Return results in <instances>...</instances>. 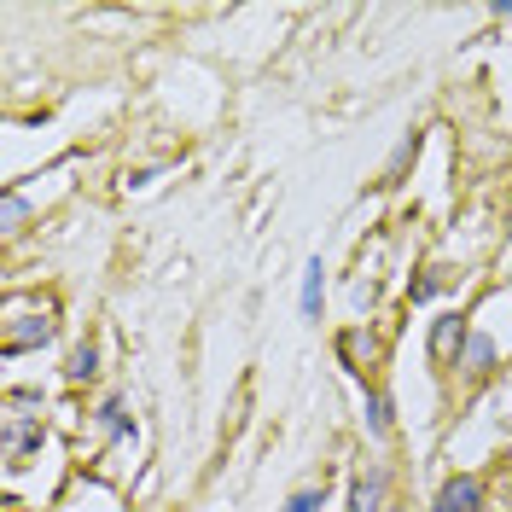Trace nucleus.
I'll return each instance as SVG.
<instances>
[{
    "instance_id": "11",
    "label": "nucleus",
    "mask_w": 512,
    "mask_h": 512,
    "mask_svg": "<svg viewBox=\"0 0 512 512\" xmlns=\"http://www.w3.org/2000/svg\"><path fill=\"white\" fill-rule=\"evenodd\" d=\"M35 210H41V204L30 198V187H0V233H6V239H24Z\"/></svg>"
},
{
    "instance_id": "2",
    "label": "nucleus",
    "mask_w": 512,
    "mask_h": 512,
    "mask_svg": "<svg viewBox=\"0 0 512 512\" xmlns=\"http://www.w3.org/2000/svg\"><path fill=\"white\" fill-rule=\"evenodd\" d=\"M82 448H94V460L99 454L140 448V419H134L128 390H99L94 402H88V414H82Z\"/></svg>"
},
{
    "instance_id": "6",
    "label": "nucleus",
    "mask_w": 512,
    "mask_h": 512,
    "mask_svg": "<svg viewBox=\"0 0 512 512\" xmlns=\"http://www.w3.org/2000/svg\"><path fill=\"white\" fill-rule=\"evenodd\" d=\"M425 512H489V478H483V472H466V466H454V472L431 489Z\"/></svg>"
},
{
    "instance_id": "14",
    "label": "nucleus",
    "mask_w": 512,
    "mask_h": 512,
    "mask_svg": "<svg viewBox=\"0 0 512 512\" xmlns=\"http://www.w3.org/2000/svg\"><path fill=\"white\" fill-rule=\"evenodd\" d=\"M350 309H355V320H373V309H379V274H355L350 280Z\"/></svg>"
},
{
    "instance_id": "10",
    "label": "nucleus",
    "mask_w": 512,
    "mask_h": 512,
    "mask_svg": "<svg viewBox=\"0 0 512 512\" xmlns=\"http://www.w3.org/2000/svg\"><path fill=\"white\" fill-rule=\"evenodd\" d=\"M99 373H105V350H99V338H76L70 355H64V367H59L64 390H88V384H99Z\"/></svg>"
},
{
    "instance_id": "7",
    "label": "nucleus",
    "mask_w": 512,
    "mask_h": 512,
    "mask_svg": "<svg viewBox=\"0 0 512 512\" xmlns=\"http://www.w3.org/2000/svg\"><path fill=\"white\" fill-rule=\"evenodd\" d=\"M396 431H402V419H396V390H390L384 379L361 384V437H367L373 448H390Z\"/></svg>"
},
{
    "instance_id": "15",
    "label": "nucleus",
    "mask_w": 512,
    "mask_h": 512,
    "mask_svg": "<svg viewBox=\"0 0 512 512\" xmlns=\"http://www.w3.org/2000/svg\"><path fill=\"white\" fill-rule=\"evenodd\" d=\"M489 18H495V24H512V0H495V6H489Z\"/></svg>"
},
{
    "instance_id": "12",
    "label": "nucleus",
    "mask_w": 512,
    "mask_h": 512,
    "mask_svg": "<svg viewBox=\"0 0 512 512\" xmlns=\"http://www.w3.org/2000/svg\"><path fill=\"white\" fill-rule=\"evenodd\" d=\"M332 501H338L332 478H309V483H297L286 501H280V507H268V512H338Z\"/></svg>"
},
{
    "instance_id": "9",
    "label": "nucleus",
    "mask_w": 512,
    "mask_h": 512,
    "mask_svg": "<svg viewBox=\"0 0 512 512\" xmlns=\"http://www.w3.org/2000/svg\"><path fill=\"white\" fill-rule=\"evenodd\" d=\"M326 297H332V274H326V256L315 251L309 262H303V280H297V315L309 320V326H320Z\"/></svg>"
},
{
    "instance_id": "4",
    "label": "nucleus",
    "mask_w": 512,
    "mask_h": 512,
    "mask_svg": "<svg viewBox=\"0 0 512 512\" xmlns=\"http://www.w3.org/2000/svg\"><path fill=\"white\" fill-rule=\"evenodd\" d=\"M332 355H338V367H344L350 379L373 384V373L384 367V338H379V326H373V320H350V326H338Z\"/></svg>"
},
{
    "instance_id": "3",
    "label": "nucleus",
    "mask_w": 512,
    "mask_h": 512,
    "mask_svg": "<svg viewBox=\"0 0 512 512\" xmlns=\"http://www.w3.org/2000/svg\"><path fill=\"white\" fill-rule=\"evenodd\" d=\"M466 332H472V303H448V309H437L425 320V361H431V373L448 379L454 355L466 350Z\"/></svg>"
},
{
    "instance_id": "5",
    "label": "nucleus",
    "mask_w": 512,
    "mask_h": 512,
    "mask_svg": "<svg viewBox=\"0 0 512 512\" xmlns=\"http://www.w3.org/2000/svg\"><path fill=\"white\" fill-rule=\"evenodd\" d=\"M390 460H361L344 483V501L338 512H390Z\"/></svg>"
},
{
    "instance_id": "13",
    "label": "nucleus",
    "mask_w": 512,
    "mask_h": 512,
    "mask_svg": "<svg viewBox=\"0 0 512 512\" xmlns=\"http://www.w3.org/2000/svg\"><path fill=\"white\" fill-rule=\"evenodd\" d=\"M419 146H425V134H402V140H396V152H390V163H384L379 187H402V181H408V169L419 163Z\"/></svg>"
},
{
    "instance_id": "1",
    "label": "nucleus",
    "mask_w": 512,
    "mask_h": 512,
    "mask_svg": "<svg viewBox=\"0 0 512 512\" xmlns=\"http://www.w3.org/2000/svg\"><path fill=\"white\" fill-rule=\"evenodd\" d=\"M59 332H64V309L47 291L6 286V303H0V361H24V355L53 350Z\"/></svg>"
},
{
    "instance_id": "8",
    "label": "nucleus",
    "mask_w": 512,
    "mask_h": 512,
    "mask_svg": "<svg viewBox=\"0 0 512 512\" xmlns=\"http://www.w3.org/2000/svg\"><path fill=\"white\" fill-rule=\"evenodd\" d=\"M466 286H472V280H466V268H454V262H425V268L408 274V303H414V309H431L437 297L466 291Z\"/></svg>"
}]
</instances>
